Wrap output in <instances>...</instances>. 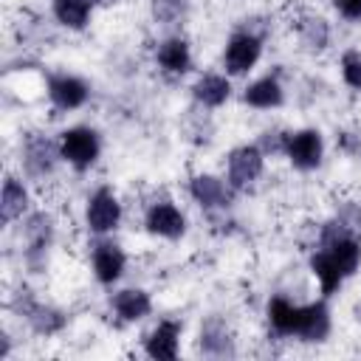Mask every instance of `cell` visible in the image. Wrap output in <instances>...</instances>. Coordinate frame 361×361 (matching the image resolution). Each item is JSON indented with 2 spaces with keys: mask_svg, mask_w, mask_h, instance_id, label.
Here are the masks:
<instances>
[{
  "mask_svg": "<svg viewBox=\"0 0 361 361\" xmlns=\"http://www.w3.org/2000/svg\"><path fill=\"white\" fill-rule=\"evenodd\" d=\"M144 228L161 240H180L186 234V214L172 200H161V203H152L147 209Z\"/></svg>",
  "mask_w": 361,
  "mask_h": 361,
  "instance_id": "obj_7",
  "label": "cell"
},
{
  "mask_svg": "<svg viewBox=\"0 0 361 361\" xmlns=\"http://www.w3.org/2000/svg\"><path fill=\"white\" fill-rule=\"evenodd\" d=\"M90 268H93L96 282L113 285V282L121 279V274H124V268H127V254H124V248H121L116 240L102 237V240L93 245V251H90Z\"/></svg>",
  "mask_w": 361,
  "mask_h": 361,
  "instance_id": "obj_8",
  "label": "cell"
},
{
  "mask_svg": "<svg viewBox=\"0 0 361 361\" xmlns=\"http://www.w3.org/2000/svg\"><path fill=\"white\" fill-rule=\"evenodd\" d=\"M189 195H192V200H195L200 209H226V206L231 203L234 189L228 186L226 178L200 172V175H195V178L189 180Z\"/></svg>",
  "mask_w": 361,
  "mask_h": 361,
  "instance_id": "obj_11",
  "label": "cell"
},
{
  "mask_svg": "<svg viewBox=\"0 0 361 361\" xmlns=\"http://www.w3.org/2000/svg\"><path fill=\"white\" fill-rule=\"evenodd\" d=\"M243 102L254 110H274L285 102V90L276 76H259L243 90Z\"/></svg>",
  "mask_w": 361,
  "mask_h": 361,
  "instance_id": "obj_17",
  "label": "cell"
},
{
  "mask_svg": "<svg viewBox=\"0 0 361 361\" xmlns=\"http://www.w3.org/2000/svg\"><path fill=\"white\" fill-rule=\"evenodd\" d=\"M28 212V189L20 178L6 175L3 180V195H0V217L3 223H14Z\"/></svg>",
  "mask_w": 361,
  "mask_h": 361,
  "instance_id": "obj_19",
  "label": "cell"
},
{
  "mask_svg": "<svg viewBox=\"0 0 361 361\" xmlns=\"http://www.w3.org/2000/svg\"><path fill=\"white\" fill-rule=\"evenodd\" d=\"M268 324L276 336H296L302 322V305L290 302L288 296H271L268 299Z\"/></svg>",
  "mask_w": 361,
  "mask_h": 361,
  "instance_id": "obj_16",
  "label": "cell"
},
{
  "mask_svg": "<svg viewBox=\"0 0 361 361\" xmlns=\"http://www.w3.org/2000/svg\"><path fill=\"white\" fill-rule=\"evenodd\" d=\"M59 141H48L42 135H28L23 147V166L31 178H45L59 161Z\"/></svg>",
  "mask_w": 361,
  "mask_h": 361,
  "instance_id": "obj_12",
  "label": "cell"
},
{
  "mask_svg": "<svg viewBox=\"0 0 361 361\" xmlns=\"http://www.w3.org/2000/svg\"><path fill=\"white\" fill-rule=\"evenodd\" d=\"M149 8L161 25H172L186 17V0H149Z\"/></svg>",
  "mask_w": 361,
  "mask_h": 361,
  "instance_id": "obj_25",
  "label": "cell"
},
{
  "mask_svg": "<svg viewBox=\"0 0 361 361\" xmlns=\"http://www.w3.org/2000/svg\"><path fill=\"white\" fill-rule=\"evenodd\" d=\"M121 217H124L121 200H118V195L110 186H99L87 197V206H85V226H87V231H93L99 237H107V234H113L118 228Z\"/></svg>",
  "mask_w": 361,
  "mask_h": 361,
  "instance_id": "obj_2",
  "label": "cell"
},
{
  "mask_svg": "<svg viewBox=\"0 0 361 361\" xmlns=\"http://www.w3.org/2000/svg\"><path fill=\"white\" fill-rule=\"evenodd\" d=\"M299 37H302V42L310 45L313 51H322V48H327V42H330V25H327L324 17L307 14V17L299 23Z\"/></svg>",
  "mask_w": 361,
  "mask_h": 361,
  "instance_id": "obj_24",
  "label": "cell"
},
{
  "mask_svg": "<svg viewBox=\"0 0 361 361\" xmlns=\"http://www.w3.org/2000/svg\"><path fill=\"white\" fill-rule=\"evenodd\" d=\"M155 62L161 65V71L183 76L192 71V48L183 37H166L155 51Z\"/></svg>",
  "mask_w": 361,
  "mask_h": 361,
  "instance_id": "obj_15",
  "label": "cell"
},
{
  "mask_svg": "<svg viewBox=\"0 0 361 361\" xmlns=\"http://www.w3.org/2000/svg\"><path fill=\"white\" fill-rule=\"evenodd\" d=\"M341 79L347 87L361 93V51L350 48L341 54Z\"/></svg>",
  "mask_w": 361,
  "mask_h": 361,
  "instance_id": "obj_26",
  "label": "cell"
},
{
  "mask_svg": "<svg viewBox=\"0 0 361 361\" xmlns=\"http://www.w3.org/2000/svg\"><path fill=\"white\" fill-rule=\"evenodd\" d=\"M265 169V152L259 144H240L226 158V180L234 192L248 189Z\"/></svg>",
  "mask_w": 361,
  "mask_h": 361,
  "instance_id": "obj_4",
  "label": "cell"
},
{
  "mask_svg": "<svg viewBox=\"0 0 361 361\" xmlns=\"http://www.w3.org/2000/svg\"><path fill=\"white\" fill-rule=\"evenodd\" d=\"M330 330H333V319H330V307H327L324 296L310 305H302V322H299V333H296L299 341L319 344L330 336Z\"/></svg>",
  "mask_w": 361,
  "mask_h": 361,
  "instance_id": "obj_13",
  "label": "cell"
},
{
  "mask_svg": "<svg viewBox=\"0 0 361 361\" xmlns=\"http://www.w3.org/2000/svg\"><path fill=\"white\" fill-rule=\"evenodd\" d=\"M180 333H183V324L175 322V319H161L144 338V353L155 361H172L178 358V350H180Z\"/></svg>",
  "mask_w": 361,
  "mask_h": 361,
  "instance_id": "obj_10",
  "label": "cell"
},
{
  "mask_svg": "<svg viewBox=\"0 0 361 361\" xmlns=\"http://www.w3.org/2000/svg\"><path fill=\"white\" fill-rule=\"evenodd\" d=\"M200 350L206 355H226L231 353V338L228 330L220 319H209L206 324H200Z\"/></svg>",
  "mask_w": 361,
  "mask_h": 361,
  "instance_id": "obj_23",
  "label": "cell"
},
{
  "mask_svg": "<svg viewBox=\"0 0 361 361\" xmlns=\"http://www.w3.org/2000/svg\"><path fill=\"white\" fill-rule=\"evenodd\" d=\"M93 3H96V0H54V3H51V11H54V20H56L62 28L82 31V28L90 23Z\"/></svg>",
  "mask_w": 361,
  "mask_h": 361,
  "instance_id": "obj_21",
  "label": "cell"
},
{
  "mask_svg": "<svg viewBox=\"0 0 361 361\" xmlns=\"http://www.w3.org/2000/svg\"><path fill=\"white\" fill-rule=\"evenodd\" d=\"M110 307L121 322H141L152 313V299L144 288H121L110 296Z\"/></svg>",
  "mask_w": 361,
  "mask_h": 361,
  "instance_id": "obj_14",
  "label": "cell"
},
{
  "mask_svg": "<svg viewBox=\"0 0 361 361\" xmlns=\"http://www.w3.org/2000/svg\"><path fill=\"white\" fill-rule=\"evenodd\" d=\"M282 155L302 172H310L322 164L324 158V138L316 127H302V130H288Z\"/></svg>",
  "mask_w": 361,
  "mask_h": 361,
  "instance_id": "obj_3",
  "label": "cell"
},
{
  "mask_svg": "<svg viewBox=\"0 0 361 361\" xmlns=\"http://www.w3.org/2000/svg\"><path fill=\"white\" fill-rule=\"evenodd\" d=\"M262 56V37L254 31H234L223 48V68L231 76L248 73Z\"/></svg>",
  "mask_w": 361,
  "mask_h": 361,
  "instance_id": "obj_5",
  "label": "cell"
},
{
  "mask_svg": "<svg viewBox=\"0 0 361 361\" xmlns=\"http://www.w3.org/2000/svg\"><path fill=\"white\" fill-rule=\"evenodd\" d=\"M310 274L316 276L319 290H322L324 299L333 296V293L341 288V282H344V274L338 271V265L333 262V257H330L324 248H319V251L310 254Z\"/></svg>",
  "mask_w": 361,
  "mask_h": 361,
  "instance_id": "obj_20",
  "label": "cell"
},
{
  "mask_svg": "<svg viewBox=\"0 0 361 361\" xmlns=\"http://www.w3.org/2000/svg\"><path fill=\"white\" fill-rule=\"evenodd\" d=\"M23 234H25V251H23L25 265L37 271V268H42L45 259H48V248H51V240H54V223H51L48 214L37 212V214L25 217Z\"/></svg>",
  "mask_w": 361,
  "mask_h": 361,
  "instance_id": "obj_6",
  "label": "cell"
},
{
  "mask_svg": "<svg viewBox=\"0 0 361 361\" xmlns=\"http://www.w3.org/2000/svg\"><path fill=\"white\" fill-rule=\"evenodd\" d=\"M333 6L344 20H361V0H333Z\"/></svg>",
  "mask_w": 361,
  "mask_h": 361,
  "instance_id": "obj_27",
  "label": "cell"
},
{
  "mask_svg": "<svg viewBox=\"0 0 361 361\" xmlns=\"http://www.w3.org/2000/svg\"><path fill=\"white\" fill-rule=\"evenodd\" d=\"M56 141H59V155H62V161L71 164V166L79 169V172L90 169V166L99 161V155H102V138H99V133H96L93 127H87V124H76V127L62 130Z\"/></svg>",
  "mask_w": 361,
  "mask_h": 361,
  "instance_id": "obj_1",
  "label": "cell"
},
{
  "mask_svg": "<svg viewBox=\"0 0 361 361\" xmlns=\"http://www.w3.org/2000/svg\"><path fill=\"white\" fill-rule=\"evenodd\" d=\"M23 319L39 333V336H54L65 327V313L51 307V305H42V302H28L23 310Z\"/></svg>",
  "mask_w": 361,
  "mask_h": 361,
  "instance_id": "obj_22",
  "label": "cell"
},
{
  "mask_svg": "<svg viewBox=\"0 0 361 361\" xmlns=\"http://www.w3.org/2000/svg\"><path fill=\"white\" fill-rule=\"evenodd\" d=\"M45 90L56 110H79L90 99L87 82L73 73H51L45 82Z\"/></svg>",
  "mask_w": 361,
  "mask_h": 361,
  "instance_id": "obj_9",
  "label": "cell"
},
{
  "mask_svg": "<svg viewBox=\"0 0 361 361\" xmlns=\"http://www.w3.org/2000/svg\"><path fill=\"white\" fill-rule=\"evenodd\" d=\"M192 96L200 107H220L231 96V82L223 73H203L192 85Z\"/></svg>",
  "mask_w": 361,
  "mask_h": 361,
  "instance_id": "obj_18",
  "label": "cell"
}]
</instances>
